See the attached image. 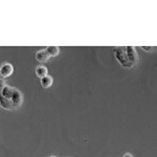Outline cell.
<instances>
[{
    "label": "cell",
    "mask_w": 157,
    "mask_h": 157,
    "mask_svg": "<svg viewBox=\"0 0 157 157\" xmlns=\"http://www.w3.org/2000/svg\"><path fill=\"white\" fill-rule=\"evenodd\" d=\"M50 157H56V156H50Z\"/></svg>",
    "instance_id": "15"
},
{
    "label": "cell",
    "mask_w": 157,
    "mask_h": 157,
    "mask_svg": "<svg viewBox=\"0 0 157 157\" xmlns=\"http://www.w3.org/2000/svg\"><path fill=\"white\" fill-rule=\"evenodd\" d=\"M114 54H115L116 60L121 63V66L127 67V68H131L133 66L128 60L127 52H126V47H117V48H115L114 50Z\"/></svg>",
    "instance_id": "1"
},
{
    "label": "cell",
    "mask_w": 157,
    "mask_h": 157,
    "mask_svg": "<svg viewBox=\"0 0 157 157\" xmlns=\"http://www.w3.org/2000/svg\"><path fill=\"white\" fill-rule=\"evenodd\" d=\"M14 90H15V88H13L9 85H6L1 92H0V95H2V97L6 98H12Z\"/></svg>",
    "instance_id": "7"
},
{
    "label": "cell",
    "mask_w": 157,
    "mask_h": 157,
    "mask_svg": "<svg viewBox=\"0 0 157 157\" xmlns=\"http://www.w3.org/2000/svg\"><path fill=\"white\" fill-rule=\"evenodd\" d=\"M35 58H36V60L38 61V62L44 63V62H46V61H48V59L50 57H49V55L47 54L46 50L43 49V50H39V52H37Z\"/></svg>",
    "instance_id": "5"
},
{
    "label": "cell",
    "mask_w": 157,
    "mask_h": 157,
    "mask_svg": "<svg viewBox=\"0 0 157 157\" xmlns=\"http://www.w3.org/2000/svg\"><path fill=\"white\" fill-rule=\"evenodd\" d=\"M123 157H133L132 154H130V153H126V154H124Z\"/></svg>",
    "instance_id": "13"
},
{
    "label": "cell",
    "mask_w": 157,
    "mask_h": 157,
    "mask_svg": "<svg viewBox=\"0 0 157 157\" xmlns=\"http://www.w3.org/2000/svg\"><path fill=\"white\" fill-rule=\"evenodd\" d=\"M13 71H14V67H13L12 64L10 63H6V64H3L0 68V75H1L2 78H7L12 75Z\"/></svg>",
    "instance_id": "4"
},
{
    "label": "cell",
    "mask_w": 157,
    "mask_h": 157,
    "mask_svg": "<svg viewBox=\"0 0 157 157\" xmlns=\"http://www.w3.org/2000/svg\"><path fill=\"white\" fill-rule=\"evenodd\" d=\"M143 48L147 50V52H151V50H153L155 47H149V46H143Z\"/></svg>",
    "instance_id": "12"
},
{
    "label": "cell",
    "mask_w": 157,
    "mask_h": 157,
    "mask_svg": "<svg viewBox=\"0 0 157 157\" xmlns=\"http://www.w3.org/2000/svg\"><path fill=\"white\" fill-rule=\"evenodd\" d=\"M36 75H37V77H39L40 78L46 77V75H47V69H46V67L42 66V65H41V66H38L36 68Z\"/></svg>",
    "instance_id": "10"
},
{
    "label": "cell",
    "mask_w": 157,
    "mask_h": 157,
    "mask_svg": "<svg viewBox=\"0 0 157 157\" xmlns=\"http://www.w3.org/2000/svg\"><path fill=\"white\" fill-rule=\"evenodd\" d=\"M0 78H2V77H1V75H0Z\"/></svg>",
    "instance_id": "14"
},
{
    "label": "cell",
    "mask_w": 157,
    "mask_h": 157,
    "mask_svg": "<svg viewBox=\"0 0 157 157\" xmlns=\"http://www.w3.org/2000/svg\"><path fill=\"white\" fill-rule=\"evenodd\" d=\"M4 86H6V80L4 78H0V92L4 88Z\"/></svg>",
    "instance_id": "11"
},
{
    "label": "cell",
    "mask_w": 157,
    "mask_h": 157,
    "mask_svg": "<svg viewBox=\"0 0 157 157\" xmlns=\"http://www.w3.org/2000/svg\"><path fill=\"white\" fill-rule=\"evenodd\" d=\"M41 85L43 88H49L50 86L52 85V78L49 77V75H46V77L41 78Z\"/></svg>",
    "instance_id": "8"
},
{
    "label": "cell",
    "mask_w": 157,
    "mask_h": 157,
    "mask_svg": "<svg viewBox=\"0 0 157 157\" xmlns=\"http://www.w3.org/2000/svg\"><path fill=\"white\" fill-rule=\"evenodd\" d=\"M126 52H127V57H128L129 62H130L132 65L136 64L138 61V55H137V52H136L135 47L127 46L126 47Z\"/></svg>",
    "instance_id": "2"
},
{
    "label": "cell",
    "mask_w": 157,
    "mask_h": 157,
    "mask_svg": "<svg viewBox=\"0 0 157 157\" xmlns=\"http://www.w3.org/2000/svg\"><path fill=\"white\" fill-rule=\"evenodd\" d=\"M22 93L20 92V91L18 89H16L15 88V90H14V93H13V97H12V103H13V105H14V107L15 108H18L21 106V104H22Z\"/></svg>",
    "instance_id": "3"
},
{
    "label": "cell",
    "mask_w": 157,
    "mask_h": 157,
    "mask_svg": "<svg viewBox=\"0 0 157 157\" xmlns=\"http://www.w3.org/2000/svg\"><path fill=\"white\" fill-rule=\"evenodd\" d=\"M0 106H1L2 108L6 109V110H12V109H15L11 98H6L2 97V95H0Z\"/></svg>",
    "instance_id": "6"
},
{
    "label": "cell",
    "mask_w": 157,
    "mask_h": 157,
    "mask_svg": "<svg viewBox=\"0 0 157 157\" xmlns=\"http://www.w3.org/2000/svg\"><path fill=\"white\" fill-rule=\"evenodd\" d=\"M47 52V54L49 55V57H56V56L59 55L60 52V48L58 46H48L45 49Z\"/></svg>",
    "instance_id": "9"
}]
</instances>
